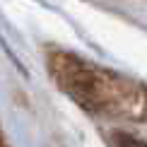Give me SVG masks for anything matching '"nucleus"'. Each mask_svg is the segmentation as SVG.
<instances>
[{"instance_id": "obj_1", "label": "nucleus", "mask_w": 147, "mask_h": 147, "mask_svg": "<svg viewBox=\"0 0 147 147\" xmlns=\"http://www.w3.org/2000/svg\"><path fill=\"white\" fill-rule=\"evenodd\" d=\"M116 147H147L142 140L128 138V135H116Z\"/></svg>"}]
</instances>
